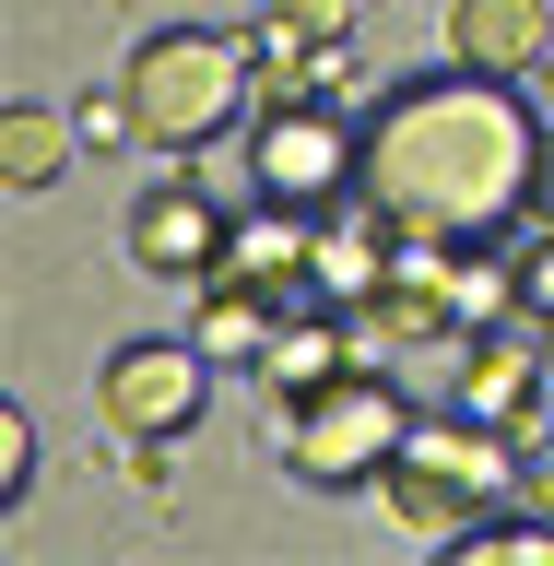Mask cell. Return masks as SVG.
<instances>
[{
  "mask_svg": "<svg viewBox=\"0 0 554 566\" xmlns=\"http://www.w3.org/2000/svg\"><path fill=\"white\" fill-rule=\"evenodd\" d=\"M531 166H543V130H531L520 83L460 71V60L425 83H389V106L354 130V201L437 248L508 237L531 212Z\"/></svg>",
  "mask_w": 554,
  "mask_h": 566,
  "instance_id": "6da1fadb",
  "label": "cell"
},
{
  "mask_svg": "<svg viewBox=\"0 0 554 566\" xmlns=\"http://www.w3.org/2000/svg\"><path fill=\"white\" fill-rule=\"evenodd\" d=\"M520 484H531V437H508V424H484V413H437V424H414V437H401V460L378 472L389 520L414 531V543L472 531L495 495H520Z\"/></svg>",
  "mask_w": 554,
  "mask_h": 566,
  "instance_id": "7a4b0ae2",
  "label": "cell"
},
{
  "mask_svg": "<svg viewBox=\"0 0 554 566\" xmlns=\"http://www.w3.org/2000/svg\"><path fill=\"white\" fill-rule=\"evenodd\" d=\"M130 106H142V142L154 154H201L224 142L260 106V60H248V35H212V24H154L130 48Z\"/></svg>",
  "mask_w": 554,
  "mask_h": 566,
  "instance_id": "3957f363",
  "label": "cell"
},
{
  "mask_svg": "<svg viewBox=\"0 0 554 566\" xmlns=\"http://www.w3.org/2000/svg\"><path fill=\"white\" fill-rule=\"evenodd\" d=\"M414 389L378 378V366H343L331 389H307V401H283V460H295V484L343 495V484H378L389 460H401V437H414Z\"/></svg>",
  "mask_w": 554,
  "mask_h": 566,
  "instance_id": "277c9868",
  "label": "cell"
},
{
  "mask_svg": "<svg viewBox=\"0 0 554 566\" xmlns=\"http://www.w3.org/2000/svg\"><path fill=\"white\" fill-rule=\"evenodd\" d=\"M248 177L260 201H295L318 212L331 189H354V130L331 95H295V106H248Z\"/></svg>",
  "mask_w": 554,
  "mask_h": 566,
  "instance_id": "5b68a950",
  "label": "cell"
},
{
  "mask_svg": "<svg viewBox=\"0 0 554 566\" xmlns=\"http://www.w3.org/2000/svg\"><path fill=\"white\" fill-rule=\"evenodd\" d=\"M95 389H106V424L118 437H177L212 401V354H201V331L189 343H118Z\"/></svg>",
  "mask_w": 554,
  "mask_h": 566,
  "instance_id": "8992f818",
  "label": "cell"
},
{
  "mask_svg": "<svg viewBox=\"0 0 554 566\" xmlns=\"http://www.w3.org/2000/svg\"><path fill=\"white\" fill-rule=\"evenodd\" d=\"M224 248H237L224 189H201V177L142 189V212H130V260H142L154 283H212V272H224Z\"/></svg>",
  "mask_w": 554,
  "mask_h": 566,
  "instance_id": "52a82bcc",
  "label": "cell"
},
{
  "mask_svg": "<svg viewBox=\"0 0 554 566\" xmlns=\"http://www.w3.org/2000/svg\"><path fill=\"white\" fill-rule=\"evenodd\" d=\"M531 378H543V331H484V343L460 354V389H449V413H484V424H508V437H531Z\"/></svg>",
  "mask_w": 554,
  "mask_h": 566,
  "instance_id": "ba28073f",
  "label": "cell"
},
{
  "mask_svg": "<svg viewBox=\"0 0 554 566\" xmlns=\"http://www.w3.org/2000/svg\"><path fill=\"white\" fill-rule=\"evenodd\" d=\"M543 48H554V12H543V0H449V60H460V71L531 83Z\"/></svg>",
  "mask_w": 554,
  "mask_h": 566,
  "instance_id": "9c48e42d",
  "label": "cell"
},
{
  "mask_svg": "<svg viewBox=\"0 0 554 566\" xmlns=\"http://www.w3.org/2000/svg\"><path fill=\"white\" fill-rule=\"evenodd\" d=\"M343 366H354V354H343V307H295L272 343H260V378H272V401H307V389H331Z\"/></svg>",
  "mask_w": 554,
  "mask_h": 566,
  "instance_id": "30bf717a",
  "label": "cell"
},
{
  "mask_svg": "<svg viewBox=\"0 0 554 566\" xmlns=\"http://www.w3.org/2000/svg\"><path fill=\"white\" fill-rule=\"evenodd\" d=\"M71 166V130H60V118H48V106H12V118H0V189H24V201H35V189H48V177H60Z\"/></svg>",
  "mask_w": 554,
  "mask_h": 566,
  "instance_id": "8fae6325",
  "label": "cell"
},
{
  "mask_svg": "<svg viewBox=\"0 0 554 566\" xmlns=\"http://www.w3.org/2000/svg\"><path fill=\"white\" fill-rule=\"evenodd\" d=\"M449 555H531V566H554V520L543 507H508V520H472V531H449Z\"/></svg>",
  "mask_w": 554,
  "mask_h": 566,
  "instance_id": "7c38bea8",
  "label": "cell"
},
{
  "mask_svg": "<svg viewBox=\"0 0 554 566\" xmlns=\"http://www.w3.org/2000/svg\"><path fill=\"white\" fill-rule=\"evenodd\" d=\"M307 83H318L331 106H354V95H366V60H354V35H318V48H307Z\"/></svg>",
  "mask_w": 554,
  "mask_h": 566,
  "instance_id": "4fadbf2b",
  "label": "cell"
},
{
  "mask_svg": "<svg viewBox=\"0 0 554 566\" xmlns=\"http://www.w3.org/2000/svg\"><path fill=\"white\" fill-rule=\"evenodd\" d=\"M24 484H35V424L0 413V495H24Z\"/></svg>",
  "mask_w": 554,
  "mask_h": 566,
  "instance_id": "5bb4252c",
  "label": "cell"
},
{
  "mask_svg": "<svg viewBox=\"0 0 554 566\" xmlns=\"http://www.w3.org/2000/svg\"><path fill=\"white\" fill-rule=\"evenodd\" d=\"M118 472H130V484H166L177 460H166V437H118Z\"/></svg>",
  "mask_w": 554,
  "mask_h": 566,
  "instance_id": "9a60e30c",
  "label": "cell"
},
{
  "mask_svg": "<svg viewBox=\"0 0 554 566\" xmlns=\"http://www.w3.org/2000/svg\"><path fill=\"white\" fill-rule=\"evenodd\" d=\"M531 237H554V130H543V166H531Z\"/></svg>",
  "mask_w": 554,
  "mask_h": 566,
  "instance_id": "2e32d148",
  "label": "cell"
},
{
  "mask_svg": "<svg viewBox=\"0 0 554 566\" xmlns=\"http://www.w3.org/2000/svg\"><path fill=\"white\" fill-rule=\"evenodd\" d=\"M531 95H543V106H554V48H543V71H531Z\"/></svg>",
  "mask_w": 554,
  "mask_h": 566,
  "instance_id": "e0dca14e",
  "label": "cell"
}]
</instances>
